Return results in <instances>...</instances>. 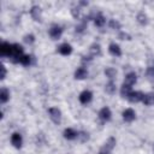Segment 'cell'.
<instances>
[{"label": "cell", "instance_id": "6da1fadb", "mask_svg": "<svg viewBox=\"0 0 154 154\" xmlns=\"http://www.w3.org/2000/svg\"><path fill=\"white\" fill-rule=\"evenodd\" d=\"M23 55V47L18 43H13L12 45V54H11V58H12V61L14 63H18L19 61V58Z\"/></svg>", "mask_w": 154, "mask_h": 154}, {"label": "cell", "instance_id": "7a4b0ae2", "mask_svg": "<svg viewBox=\"0 0 154 154\" xmlns=\"http://www.w3.org/2000/svg\"><path fill=\"white\" fill-rule=\"evenodd\" d=\"M48 114H49V118L52 119L53 123L59 124V123L61 122V112H60L59 108H57V107H51V108L48 109Z\"/></svg>", "mask_w": 154, "mask_h": 154}, {"label": "cell", "instance_id": "3957f363", "mask_svg": "<svg viewBox=\"0 0 154 154\" xmlns=\"http://www.w3.org/2000/svg\"><path fill=\"white\" fill-rule=\"evenodd\" d=\"M0 54L2 57H11L12 54V45L7 42H2L0 46Z\"/></svg>", "mask_w": 154, "mask_h": 154}, {"label": "cell", "instance_id": "277c9868", "mask_svg": "<svg viewBox=\"0 0 154 154\" xmlns=\"http://www.w3.org/2000/svg\"><path fill=\"white\" fill-rule=\"evenodd\" d=\"M61 34H63L61 26H59V25H57V24H54V25L51 26V29H49V36H51L52 38H59V37L61 36Z\"/></svg>", "mask_w": 154, "mask_h": 154}, {"label": "cell", "instance_id": "5b68a950", "mask_svg": "<svg viewBox=\"0 0 154 154\" xmlns=\"http://www.w3.org/2000/svg\"><path fill=\"white\" fill-rule=\"evenodd\" d=\"M91 97H93V94L89 90H84V91H82L79 94V101L83 105H87L88 102H90L91 101Z\"/></svg>", "mask_w": 154, "mask_h": 154}, {"label": "cell", "instance_id": "8992f818", "mask_svg": "<svg viewBox=\"0 0 154 154\" xmlns=\"http://www.w3.org/2000/svg\"><path fill=\"white\" fill-rule=\"evenodd\" d=\"M136 118V114H135V111L132 108H126L124 112H123V119L125 122H132L134 119Z\"/></svg>", "mask_w": 154, "mask_h": 154}, {"label": "cell", "instance_id": "52a82bcc", "mask_svg": "<svg viewBox=\"0 0 154 154\" xmlns=\"http://www.w3.org/2000/svg\"><path fill=\"white\" fill-rule=\"evenodd\" d=\"M11 143L16 148H20L22 147V135L19 132H13L11 136Z\"/></svg>", "mask_w": 154, "mask_h": 154}, {"label": "cell", "instance_id": "ba28073f", "mask_svg": "<svg viewBox=\"0 0 154 154\" xmlns=\"http://www.w3.org/2000/svg\"><path fill=\"white\" fill-rule=\"evenodd\" d=\"M143 93L141 91H131L130 95L128 96V100L131 101V102H138V101H142L143 99Z\"/></svg>", "mask_w": 154, "mask_h": 154}, {"label": "cell", "instance_id": "9c48e42d", "mask_svg": "<svg viewBox=\"0 0 154 154\" xmlns=\"http://www.w3.org/2000/svg\"><path fill=\"white\" fill-rule=\"evenodd\" d=\"M58 52H59L60 54H63V55H69V54H71V52H72V47H71V45H69V43H63V45H60V46L58 47Z\"/></svg>", "mask_w": 154, "mask_h": 154}, {"label": "cell", "instance_id": "30bf717a", "mask_svg": "<svg viewBox=\"0 0 154 154\" xmlns=\"http://www.w3.org/2000/svg\"><path fill=\"white\" fill-rule=\"evenodd\" d=\"M111 116H112V113H111V109H109L108 107H103V108H101L100 112H99V117H100L102 120H105V122L109 120V119H111Z\"/></svg>", "mask_w": 154, "mask_h": 154}, {"label": "cell", "instance_id": "8fae6325", "mask_svg": "<svg viewBox=\"0 0 154 154\" xmlns=\"http://www.w3.org/2000/svg\"><path fill=\"white\" fill-rule=\"evenodd\" d=\"M136 81H137V76H136V73H135V72H130V73H128V75L125 76L124 84H126V85L131 87L132 84H135V83H136Z\"/></svg>", "mask_w": 154, "mask_h": 154}, {"label": "cell", "instance_id": "7c38bea8", "mask_svg": "<svg viewBox=\"0 0 154 154\" xmlns=\"http://www.w3.org/2000/svg\"><path fill=\"white\" fill-rule=\"evenodd\" d=\"M108 51L114 57H120L122 55V51H120V47L117 45V43H111L109 47H108Z\"/></svg>", "mask_w": 154, "mask_h": 154}, {"label": "cell", "instance_id": "4fadbf2b", "mask_svg": "<svg viewBox=\"0 0 154 154\" xmlns=\"http://www.w3.org/2000/svg\"><path fill=\"white\" fill-rule=\"evenodd\" d=\"M30 14L35 20H41V8L38 6H32L30 10Z\"/></svg>", "mask_w": 154, "mask_h": 154}, {"label": "cell", "instance_id": "5bb4252c", "mask_svg": "<svg viewBox=\"0 0 154 154\" xmlns=\"http://www.w3.org/2000/svg\"><path fill=\"white\" fill-rule=\"evenodd\" d=\"M88 76V71L84 67H78L75 71V78L76 79H84Z\"/></svg>", "mask_w": 154, "mask_h": 154}, {"label": "cell", "instance_id": "9a60e30c", "mask_svg": "<svg viewBox=\"0 0 154 154\" xmlns=\"http://www.w3.org/2000/svg\"><path fill=\"white\" fill-rule=\"evenodd\" d=\"M64 137H65L66 140H75L76 137H78V134H77L73 129L67 128V129L64 130Z\"/></svg>", "mask_w": 154, "mask_h": 154}, {"label": "cell", "instance_id": "2e32d148", "mask_svg": "<svg viewBox=\"0 0 154 154\" xmlns=\"http://www.w3.org/2000/svg\"><path fill=\"white\" fill-rule=\"evenodd\" d=\"M142 102L147 106H150V105H154V93H147L143 95V99H142Z\"/></svg>", "mask_w": 154, "mask_h": 154}, {"label": "cell", "instance_id": "e0dca14e", "mask_svg": "<svg viewBox=\"0 0 154 154\" xmlns=\"http://www.w3.org/2000/svg\"><path fill=\"white\" fill-rule=\"evenodd\" d=\"M8 99H10V91L6 88H2L1 91H0V101H1V103L7 102Z\"/></svg>", "mask_w": 154, "mask_h": 154}, {"label": "cell", "instance_id": "ac0fdd59", "mask_svg": "<svg viewBox=\"0 0 154 154\" xmlns=\"http://www.w3.org/2000/svg\"><path fill=\"white\" fill-rule=\"evenodd\" d=\"M105 22H106V19H105V17H103L101 13H97V14L94 17V23H95L96 26H102V25L105 24Z\"/></svg>", "mask_w": 154, "mask_h": 154}, {"label": "cell", "instance_id": "d6986e66", "mask_svg": "<svg viewBox=\"0 0 154 154\" xmlns=\"http://www.w3.org/2000/svg\"><path fill=\"white\" fill-rule=\"evenodd\" d=\"M131 91H132V90H131V87H129V85H126V84H123V85H122L120 94H122L123 97H126V99H128V96L130 95Z\"/></svg>", "mask_w": 154, "mask_h": 154}, {"label": "cell", "instance_id": "ffe728a7", "mask_svg": "<svg viewBox=\"0 0 154 154\" xmlns=\"http://www.w3.org/2000/svg\"><path fill=\"white\" fill-rule=\"evenodd\" d=\"M18 63H20L22 65H24V66H28V65H30V63H31V57L30 55H26V54H23L20 58H19V61Z\"/></svg>", "mask_w": 154, "mask_h": 154}, {"label": "cell", "instance_id": "44dd1931", "mask_svg": "<svg viewBox=\"0 0 154 154\" xmlns=\"http://www.w3.org/2000/svg\"><path fill=\"white\" fill-rule=\"evenodd\" d=\"M105 75H106V77H108L111 81L116 77V75H117V71L113 69V67H107L106 70H105Z\"/></svg>", "mask_w": 154, "mask_h": 154}, {"label": "cell", "instance_id": "7402d4cb", "mask_svg": "<svg viewBox=\"0 0 154 154\" xmlns=\"http://www.w3.org/2000/svg\"><path fill=\"white\" fill-rule=\"evenodd\" d=\"M105 90H106V93H108V94H113V93L116 91V84L113 83V81H109V82L105 85Z\"/></svg>", "mask_w": 154, "mask_h": 154}, {"label": "cell", "instance_id": "603a6c76", "mask_svg": "<svg viewBox=\"0 0 154 154\" xmlns=\"http://www.w3.org/2000/svg\"><path fill=\"white\" fill-rule=\"evenodd\" d=\"M114 144H116V140H114L113 137H109V138H108V141L105 143V149H106L107 152H109V150H112V149H113Z\"/></svg>", "mask_w": 154, "mask_h": 154}, {"label": "cell", "instance_id": "cb8c5ba5", "mask_svg": "<svg viewBox=\"0 0 154 154\" xmlns=\"http://www.w3.org/2000/svg\"><path fill=\"white\" fill-rule=\"evenodd\" d=\"M146 75L148 77V79L154 81V66H148L146 70Z\"/></svg>", "mask_w": 154, "mask_h": 154}, {"label": "cell", "instance_id": "d4e9b609", "mask_svg": "<svg viewBox=\"0 0 154 154\" xmlns=\"http://www.w3.org/2000/svg\"><path fill=\"white\" fill-rule=\"evenodd\" d=\"M137 20L141 23V24H147V16L144 14V12H140L138 14H137Z\"/></svg>", "mask_w": 154, "mask_h": 154}, {"label": "cell", "instance_id": "484cf974", "mask_svg": "<svg viewBox=\"0 0 154 154\" xmlns=\"http://www.w3.org/2000/svg\"><path fill=\"white\" fill-rule=\"evenodd\" d=\"M90 52H91V55H99L100 54V46L94 43L91 47H90Z\"/></svg>", "mask_w": 154, "mask_h": 154}, {"label": "cell", "instance_id": "4316f807", "mask_svg": "<svg viewBox=\"0 0 154 154\" xmlns=\"http://www.w3.org/2000/svg\"><path fill=\"white\" fill-rule=\"evenodd\" d=\"M78 137H81V142H85L89 138V136H88L87 132H79L78 134Z\"/></svg>", "mask_w": 154, "mask_h": 154}, {"label": "cell", "instance_id": "83f0119b", "mask_svg": "<svg viewBox=\"0 0 154 154\" xmlns=\"http://www.w3.org/2000/svg\"><path fill=\"white\" fill-rule=\"evenodd\" d=\"M24 41L26 43H32L34 42V35H25L24 36Z\"/></svg>", "mask_w": 154, "mask_h": 154}, {"label": "cell", "instance_id": "f1b7e54d", "mask_svg": "<svg viewBox=\"0 0 154 154\" xmlns=\"http://www.w3.org/2000/svg\"><path fill=\"white\" fill-rule=\"evenodd\" d=\"M109 25L113 28V29H119L120 28V25H119V23L118 22H116L114 19H112L111 22H109Z\"/></svg>", "mask_w": 154, "mask_h": 154}, {"label": "cell", "instance_id": "f546056e", "mask_svg": "<svg viewBox=\"0 0 154 154\" xmlns=\"http://www.w3.org/2000/svg\"><path fill=\"white\" fill-rule=\"evenodd\" d=\"M5 77H6V67H5L4 65H1V77H0V78L4 79Z\"/></svg>", "mask_w": 154, "mask_h": 154}]
</instances>
